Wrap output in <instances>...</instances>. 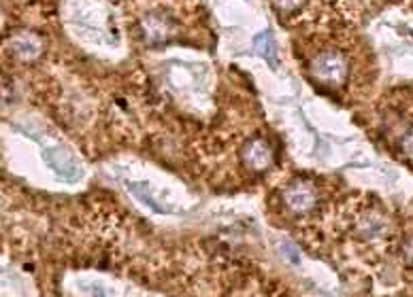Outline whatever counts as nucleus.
Wrapping results in <instances>:
<instances>
[{"mask_svg": "<svg viewBox=\"0 0 413 297\" xmlns=\"http://www.w3.org/2000/svg\"><path fill=\"white\" fill-rule=\"evenodd\" d=\"M256 49L260 56H264L268 60H273L275 58V53H273V41H271V34L268 32H262V34H258L256 37Z\"/></svg>", "mask_w": 413, "mask_h": 297, "instance_id": "f257e3e1", "label": "nucleus"}]
</instances>
